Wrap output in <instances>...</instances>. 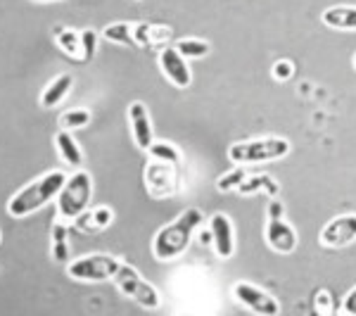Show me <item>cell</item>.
Listing matches in <instances>:
<instances>
[{
  "label": "cell",
  "instance_id": "obj_26",
  "mask_svg": "<svg viewBox=\"0 0 356 316\" xmlns=\"http://www.w3.org/2000/svg\"><path fill=\"white\" fill-rule=\"evenodd\" d=\"M90 122V112L88 110H67L60 117V126L65 131H74V129H83Z\"/></svg>",
  "mask_w": 356,
  "mask_h": 316
},
{
  "label": "cell",
  "instance_id": "obj_15",
  "mask_svg": "<svg viewBox=\"0 0 356 316\" xmlns=\"http://www.w3.org/2000/svg\"><path fill=\"white\" fill-rule=\"evenodd\" d=\"M321 22L337 31H356V8L352 5H335L321 15Z\"/></svg>",
  "mask_w": 356,
  "mask_h": 316
},
{
  "label": "cell",
  "instance_id": "obj_22",
  "mask_svg": "<svg viewBox=\"0 0 356 316\" xmlns=\"http://www.w3.org/2000/svg\"><path fill=\"white\" fill-rule=\"evenodd\" d=\"M102 38L117 45H134L136 48V38H134V24L129 22H114L102 29Z\"/></svg>",
  "mask_w": 356,
  "mask_h": 316
},
{
  "label": "cell",
  "instance_id": "obj_33",
  "mask_svg": "<svg viewBox=\"0 0 356 316\" xmlns=\"http://www.w3.org/2000/svg\"><path fill=\"white\" fill-rule=\"evenodd\" d=\"M354 67H356V57H354Z\"/></svg>",
  "mask_w": 356,
  "mask_h": 316
},
{
  "label": "cell",
  "instance_id": "obj_7",
  "mask_svg": "<svg viewBox=\"0 0 356 316\" xmlns=\"http://www.w3.org/2000/svg\"><path fill=\"white\" fill-rule=\"evenodd\" d=\"M122 267V260L112 255H86L81 260L72 262L67 267L69 278L83 281V283H100V281L114 278V274Z\"/></svg>",
  "mask_w": 356,
  "mask_h": 316
},
{
  "label": "cell",
  "instance_id": "obj_11",
  "mask_svg": "<svg viewBox=\"0 0 356 316\" xmlns=\"http://www.w3.org/2000/svg\"><path fill=\"white\" fill-rule=\"evenodd\" d=\"M264 235H266L268 248L278 252V255H290V252L297 250V243H300L297 231L283 216H266V233Z\"/></svg>",
  "mask_w": 356,
  "mask_h": 316
},
{
  "label": "cell",
  "instance_id": "obj_27",
  "mask_svg": "<svg viewBox=\"0 0 356 316\" xmlns=\"http://www.w3.org/2000/svg\"><path fill=\"white\" fill-rule=\"evenodd\" d=\"M95 50H97V33L93 29H83L81 31V62L93 60Z\"/></svg>",
  "mask_w": 356,
  "mask_h": 316
},
{
  "label": "cell",
  "instance_id": "obj_30",
  "mask_svg": "<svg viewBox=\"0 0 356 316\" xmlns=\"http://www.w3.org/2000/svg\"><path fill=\"white\" fill-rule=\"evenodd\" d=\"M342 314H347V316H356V285H354L352 290L347 292V297H344Z\"/></svg>",
  "mask_w": 356,
  "mask_h": 316
},
{
  "label": "cell",
  "instance_id": "obj_12",
  "mask_svg": "<svg viewBox=\"0 0 356 316\" xmlns=\"http://www.w3.org/2000/svg\"><path fill=\"white\" fill-rule=\"evenodd\" d=\"M209 231H211V245H214L216 255L221 260H231L235 255V228L231 219L221 212H216L209 219Z\"/></svg>",
  "mask_w": 356,
  "mask_h": 316
},
{
  "label": "cell",
  "instance_id": "obj_5",
  "mask_svg": "<svg viewBox=\"0 0 356 316\" xmlns=\"http://www.w3.org/2000/svg\"><path fill=\"white\" fill-rule=\"evenodd\" d=\"M112 281L117 283V288L122 290L126 297H131V300L138 302L140 307L157 309L159 304H162V297H159L157 288H154L152 283H147V281L138 274V269L131 267V264L122 262V267H119V271L114 274Z\"/></svg>",
  "mask_w": 356,
  "mask_h": 316
},
{
  "label": "cell",
  "instance_id": "obj_32",
  "mask_svg": "<svg viewBox=\"0 0 356 316\" xmlns=\"http://www.w3.org/2000/svg\"><path fill=\"white\" fill-rule=\"evenodd\" d=\"M31 3H60V0H31Z\"/></svg>",
  "mask_w": 356,
  "mask_h": 316
},
{
  "label": "cell",
  "instance_id": "obj_20",
  "mask_svg": "<svg viewBox=\"0 0 356 316\" xmlns=\"http://www.w3.org/2000/svg\"><path fill=\"white\" fill-rule=\"evenodd\" d=\"M53 260L65 264L69 262V255H72V248H69V226L67 221H60L57 219L53 223Z\"/></svg>",
  "mask_w": 356,
  "mask_h": 316
},
{
  "label": "cell",
  "instance_id": "obj_23",
  "mask_svg": "<svg viewBox=\"0 0 356 316\" xmlns=\"http://www.w3.org/2000/svg\"><path fill=\"white\" fill-rule=\"evenodd\" d=\"M176 50L188 60H200V57L209 55V43L202 38H181V41H176Z\"/></svg>",
  "mask_w": 356,
  "mask_h": 316
},
{
  "label": "cell",
  "instance_id": "obj_31",
  "mask_svg": "<svg viewBox=\"0 0 356 316\" xmlns=\"http://www.w3.org/2000/svg\"><path fill=\"white\" fill-rule=\"evenodd\" d=\"M266 216H285V205L278 198H268Z\"/></svg>",
  "mask_w": 356,
  "mask_h": 316
},
{
  "label": "cell",
  "instance_id": "obj_24",
  "mask_svg": "<svg viewBox=\"0 0 356 316\" xmlns=\"http://www.w3.org/2000/svg\"><path fill=\"white\" fill-rule=\"evenodd\" d=\"M247 179V171H245V164H238L235 169L226 171L223 176L216 179V188H219L221 193H231V191H238L240 183Z\"/></svg>",
  "mask_w": 356,
  "mask_h": 316
},
{
  "label": "cell",
  "instance_id": "obj_8",
  "mask_svg": "<svg viewBox=\"0 0 356 316\" xmlns=\"http://www.w3.org/2000/svg\"><path fill=\"white\" fill-rule=\"evenodd\" d=\"M233 297L243 304V307H247L250 312H254L259 316L280 314V302L275 300L271 292H266L254 283H247V281H238V283L233 285Z\"/></svg>",
  "mask_w": 356,
  "mask_h": 316
},
{
  "label": "cell",
  "instance_id": "obj_25",
  "mask_svg": "<svg viewBox=\"0 0 356 316\" xmlns=\"http://www.w3.org/2000/svg\"><path fill=\"white\" fill-rule=\"evenodd\" d=\"M147 155H150L152 159H164V162L181 164V152H178V148L166 141H154L152 145L147 148Z\"/></svg>",
  "mask_w": 356,
  "mask_h": 316
},
{
  "label": "cell",
  "instance_id": "obj_10",
  "mask_svg": "<svg viewBox=\"0 0 356 316\" xmlns=\"http://www.w3.org/2000/svg\"><path fill=\"white\" fill-rule=\"evenodd\" d=\"M159 67H162V74L166 77V81L176 88H188L193 84V72L188 67V57H183L176 50V45H164L159 50Z\"/></svg>",
  "mask_w": 356,
  "mask_h": 316
},
{
  "label": "cell",
  "instance_id": "obj_29",
  "mask_svg": "<svg viewBox=\"0 0 356 316\" xmlns=\"http://www.w3.org/2000/svg\"><path fill=\"white\" fill-rule=\"evenodd\" d=\"M275 81H288V79L295 77V65L290 60H278L271 69Z\"/></svg>",
  "mask_w": 356,
  "mask_h": 316
},
{
  "label": "cell",
  "instance_id": "obj_16",
  "mask_svg": "<svg viewBox=\"0 0 356 316\" xmlns=\"http://www.w3.org/2000/svg\"><path fill=\"white\" fill-rule=\"evenodd\" d=\"M72 86H74L72 74H60V77H55L53 81L45 86V90L41 95V107H45V110H53V107H57L69 95Z\"/></svg>",
  "mask_w": 356,
  "mask_h": 316
},
{
  "label": "cell",
  "instance_id": "obj_3",
  "mask_svg": "<svg viewBox=\"0 0 356 316\" xmlns=\"http://www.w3.org/2000/svg\"><path fill=\"white\" fill-rule=\"evenodd\" d=\"M292 150L288 138L278 136H264L252 138V141H238L228 148V159L233 164H261V162H275V159L288 157Z\"/></svg>",
  "mask_w": 356,
  "mask_h": 316
},
{
  "label": "cell",
  "instance_id": "obj_34",
  "mask_svg": "<svg viewBox=\"0 0 356 316\" xmlns=\"http://www.w3.org/2000/svg\"><path fill=\"white\" fill-rule=\"evenodd\" d=\"M0 240H3V235H0Z\"/></svg>",
  "mask_w": 356,
  "mask_h": 316
},
{
  "label": "cell",
  "instance_id": "obj_13",
  "mask_svg": "<svg viewBox=\"0 0 356 316\" xmlns=\"http://www.w3.org/2000/svg\"><path fill=\"white\" fill-rule=\"evenodd\" d=\"M129 122H131V134H134L136 145L147 152V148L154 143V134H152L150 112H147V107L143 102H131Z\"/></svg>",
  "mask_w": 356,
  "mask_h": 316
},
{
  "label": "cell",
  "instance_id": "obj_18",
  "mask_svg": "<svg viewBox=\"0 0 356 316\" xmlns=\"http://www.w3.org/2000/svg\"><path fill=\"white\" fill-rule=\"evenodd\" d=\"M114 219V212L110 207H95V210H86L81 216L76 219V228L83 233H95L107 228Z\"/></svg>",
  "mask_w": 356,
  "mask_h": 316
},
{
  "label": "cell",
  "instance_id": "obj_4",
  "mask_svg": "<svg viewBox=\"0 0 356 316\" xmlns=\"http://www.w3.org/2000/svg\"><path fill=\"white\" fill-rule=\"evenodd\" d=\"M90 195H93V181L90 174L79 169L76 174L67 176L65 186L57 195V219L60 221H76L90 207Z\"/></svg>",
  "mask_w": 356,
  "mask_h": 316
},
{
  "label": "cell",
  "instance_id": "obj_14",
  "mask_svg": "<svg viewBox=\"0 0 356 316\" xmlns=\"http://www.w3.org/2000/svg\"><path fill=\"white\" fill-rule=\"evenodd\" d=\"M134 38H136V48H164V45L171 41V29L164 24L136 22Z\"/></svg>",
  "mask_w": 356,
  "mask_h": 316
},
{
  "label": "cell",
  "instance_id": "obj_2",
  "mask_svg": "<svg viewBox=\"0 0 356 316\" xmlns=\"http://www.w3.org/2000/svg\"><path fill=\"white\" fill-rule=\"evenodd\" d=\"M67 181V174L60 169L55 171H45L43 176L33 179L31 183H26L19 193H15L8 203V214L15 219H24V216L38 212L41 207H45L50 200H55L60 195L62 186Z\"/></svg>",
  "mask_w": 356,
  "mask_h": 316
},
{
  "label": "cell",
  "instance_id": "obj_6",
  "mask_svg": "<svg viewBox=\"0 0 356 316\" xmlns=\"http://www.w3.org/2000/svg\"><path fill=\"white\" fill-rule=\"evenodd\" d=\"M181 188V171L178 164L164 162V159H152L145 166V191L154 200L174 198Z\"/></svg>",
  "mask_w": 356,
  "mask_h": 316
},
{
  "label": "cell",
  "instance_id": "obj_9",
  "mask_svg": "<svg viewBox=\"0 0 356 316\" xmlns=\"http://www.w3.org/2000/svg\"><path fill=\"white\" fill-rule=\"evenodd\" d=\"M321 245L328 250H342L356 240V214H340L330 219L321 231Z\"/></svg>",
  "mask_w": 356,
  "mask_h": 316
},
{
  "label": "cell",
  "instance_id": "obj_17",
  "mask_svg": "<svg viewBox=\"0 0 356 316\" xmlns=\"http://www.w3.org/2000/svg\"><path fill=\"white\" fill-rule=\"evenodd\" d=\"M55 148H57V155L62 157V162L74 166V169H81L83 164V152L79 148V143L74 141L72 131H65L62 129L60 134L55 136Z\"/></svg>",
  "mask_w": 356,
  "mask_h": 316
},
{
  "label": "cell",
  "instance_id": "obj_28",
  "mask_svg": "<svg viewBox=\"0 0 356 316\" xmlns=\"http://www.w3.org/2000/svg\"><path fill=\"white\" fill-rule=\"evenodd\" d=\"M314 307H316V312L323 314V316H330L332 312H335V300H332L330 290H318V292H316V295H314Z\"/></svg>",
  "mask_w": 356,
  "mask_h": 316
},
{
  "label": "cell",
  "instance_id": "obj_21",
  "mask_svg": "<svg viewBox=\"0 0 356 316\" xmlns=\"http://www.w3.org/2000/svg\"><path fill=\"white\" fill-rule=\"evenodd\" d=\"M53 36H55V43L62 48V53L69 55V57H76V60H81V33H76L74 29L55 26Z\"/></svg>",
  "mask_w": 356,
  "mask_h": 316
},
{
  "label": "cell",
  "instance_id": "obj_1",
  "mask_svg": "<svg viewBox=\"0 0 356 316\" xmlns=\"http://www.w3.org/2000/svg\"><path fill=\"white\" fill-rule=\"evenodd\" d=\"M204 223V214L197 207H188L186 212L176 216L171 223H166L157 231L152 240V255L157 262H174L191 248L195 233Z\"/></svg>",
  "mask_w": 356,
  "mask_h": 316
},
{
  "label": "cell",
  "instance_id": "obj_19",
  "mask_svg": "<svg viewBox=\"0 0 356 316\" xmlns=\"http://www.w3.org/2000/svg\"><path fill=\"white\" fill-rule=\"evenodd\" d=\"M238 193L240 195L264 193V195H268V198H275V195L280 193V183L275 179H271L268 174H252V176H247L243 183H240Z\"/></svg>",
  "mask_w": 356,
  "mask_h": 316
}]
</instances>
